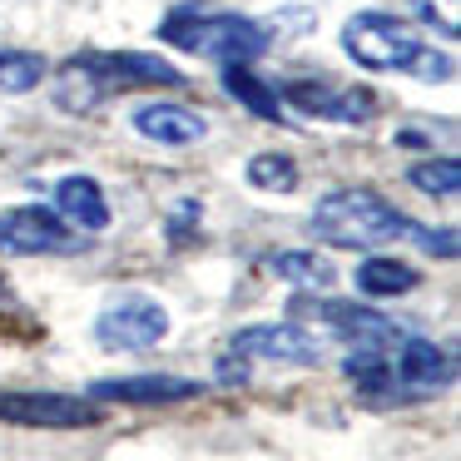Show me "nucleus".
<instances>
[{
  "mask_svg": "<svg viewBox=\"0 0 461 461\" xmlns=\"http://www.w3.org/2000/svg\"><path fill=\"white\" fill-rule=\"evenodd\" d=\"M392 377L407 392H437L451 382V357H447V348H437L427 338H407L397 362H392Z\"/></svg>",
  "mask_w": 461,
  "mask_h": 461,
  "instance_id": "9b49d317",
  "label": "nucleus"
},
{
  "mask_svg": "<svg viewBox=\"0 0 461 461\" xmlns=\"http://www.w3.org/2000/svg\"><path fill=\"white\" fill-rule=\"evenodd\" d=\"M134 130L159 144H199L209 134V124H203V114L184 110V104H144V110H134Z\"/></svg>",
  "mask_w": 461,
  "mask_h": 461,
  "instance_id": "4468645a",
  "label": "nucleus"
},
{
  "mask_svg": "<svg viewBox=\"0 0 461 461\" xmlns=\"http://www.w3.org/2000/svg\"><path fill=\"white\" fill-rule=\"evenodd\" d=\"M268 268L278 273V278L298 283V288H328L332 283V263L318 258V253H278Z\"/></svg>",
  "mask_w": 461,
  "mask_h": 461,
  "instance_id": "a211bd4d",
  "label": "nucleus"
},
{
  "mask_svg": "<svg viewBox=\"0 0 461 461\" xmlns=\"http://www.w3.org/2000/svg\"><path fill=\"white\" fill-rule=\"evenodd\" d=\"M407 70H417V80H451V60L437 50H427V45L417 50V60H411Z\"/></svg>",
  "mask_w": 461,
  "mask_h": 461,
  "instance_id": "5701e85b",
  "label": "nucleus"
},
{
  "mask_svg": "<svg viewBox=\"0 0 461 461\" xmlns=\"http://www.w3.org/2000/svg\"><path fill=\"white\" fill-rule=\"evenodd\" d=\"M407 233H411V239H417L427 253H437V258H456V233H451V229L431 233V229H417V223H407Z\"/></svg>",
  "mask_w": 461,
  "mask_h": 461,
  "instance_id": "4be33fe9",
  "label": "nucleus"
},
{
  "mask_svg": "<svg viewBox=\"0 0 461 461\" xmlns=\"http://www.w3.org/2000/svg\"><path fill=\"white\" fill-rule=\"evenodd\" d=\"M407 179L417 184L421 194H431V199H456V189H461V164H456V159H427V164H417Z\"/></svg>",
  "mask_w": 461,
  "mask_h": 461,
  "instance_id": "aec40b11",
  "label": "nucleus"
},
{
  "mask_svg": "<svg viewBox=\"0 0 461 461\" xmlns=\"http://www.w3.org/2000/svg\"><path fill=\"white\" fill-rule=\"evenodd\" d=\"M283 95H288L298 110L322 114V120H342V124H362V120H367V110H372V95H362V90H328V85H308V80L288 85Z\"/></svg>",
  "mask_w": 461,
  "mask_h": 461,
  "instance_id": "ddd939ff",
  "label": "nucleus"
},
{
  "mask_svg": "<svg viewBox=\"0 0 461 461\" xmlns=\"http://www.w3.org/2000/svg\"><path fill=\"white\" fill-rule=\"evenodd\" d=\"M95 338H100L110 352H144V348H154V342L169 338V312H164L154 298H144V293H130V298L110 303V308L100 312Z\"/></svg>",
  "mask_w": 461,
  "mask_h": 461,
  "instance_id": "39448f33",
  "label": "nucleus"
},
{
  "mask_svg": "<svg viewBox=\"0 0 461 461\" xmlns=\"http://www.w3.org/2000/svg\"><path fill=\"white\" fill-rule=\"evenodd\" d=\"M249 184L253 189H268V194H288L298 184V169H293L288 154H253L249 159Z\"/></svg>",
  "mask_w": 461,
  "mask_h": 461,
  "instance_id": "6ab92c4d",
  "label": "nucleus"
},
{
  "mask_svg": "<svg viewBox=\"0 0 461 461\" xmlns=\"http://www.w3.org/2000/svg\"><path fill=\"white\" fill-rule=\"evenodd\" d=\"M318 312H322V322H328L338 338L352 342V348L387 352L392 342L402 338V328L392 318H382V312H372V308H357V303H318Z\"/></svg>",
  "mask_w": 461,
  "mask_h": 461,
  "instance_id": "9d476101",
  "label": "nucleus"
},
{
  "mask_svg": "<svg viewBox=\"0 0 461 461\" xmlns=\"http://www.w3.org/2000/svg\"><path fill=\"white\" fill-rule=\"evenodd\" d=\"M233 352L283 362V367H318L322 362V342L308 328H293V322H253V328L233 332Z\"/></svg>",
  "mask_w": 461,
  "mask_h": 461,
  "instance_id": "6e6552de",
  "label": "nucleus"
},
{
  "mask_svg": "<svg viewBox=\"0 0 461 461\" xmlns=\"http://www.w3.org/2000/svg\"><path fill=\"white\" fill-rule=\"evenodd\" d=\"M140 85H184V75L159 55H80L55 75V100L70 114H90L100 100Z\"/></svg>",
  "mask_w": 461,
  "mask_h": 461,
  "instance_id": "f257e3e1",
  "label": "nucleus"
},
{
  "mask_svg": "<svg viewBox=\"0 0 461 461\" xmlns=\"http://www.w3.org/2000/svg\"><path fill=\"white\" fill-rule=\"evenodd\" d=\"M342 45H348V55L357 65H367V70H407L421 50L417 35H411L397 15H382V11H367V15H357V21H348Z\"/></svg>",
  "mask_w": 461,
  "mask_h": 461,
  "instance_id": "20e7f679",
  "label": "nucleus"
},
{
  "mask_svg": "<svg viewBox=\"0 0 461 461\" xmlns=\"http://www.w3.org/2000/svg\"><path fill=\"white\" fill-rule=\"evenodd\" d=\"M55 213L80 233H100L110 223V203H104L100 184L85 179V174H70V179L55 184Z\"/></svg>",
  "mask_w": 461,
  "mask_h": 461,
  "instance_id": "f8f14e48",
  "label": "nucleus"
},
{
  "mask_svg": "<svg viewBox=\"0 0 461 461\" xmlns=\"http://www.w3.org/2000/svg\"><path fill=\"white\" fill-rule=\"evenodd\" d=\"M0 421H15V427H95L100 407L80 397H65V392H0Z\"/></svg>",
  "mask_w": 461,
  "mask_h": 461,
  "instance_id": "0eeeda50",
  "label": "nucleus"
},
{
  "mask_svg": "<svg viewBox=\"0 0 461 461\" xmlns=\"http://www.w3.org/2000/svg\"><path fill=\"white\" fill-rule=\"evenodd\" d=\"M80 233L55 209L25 203V209H0V253H75Z\"/></svg>",
  "mask_w": 461,
  "mask_h": 461,
  "instance_id": "423d86ee",
  "label": "nucleus"
},
{
  "mask_svg": "<svg viewBox=\"0 0 461 461\" xmlns=\"http://www.w3.org/2000/svg\"><path fill=\"white\" fill-rule=\"evenodd\" d=\"M219 382H249V357H239V352L223 357L219 362Z\"/></svg>",
  "mask_w": 461,
  "mask_h": 461,
  "instance_id": "b1692460",
  "label": "nucleus"
},
{
  "mask_svg": "<svg viewBox=\"0 0 461 461\" xmlns=\"http://www.w3.org/2000/svg\"><path fill=\"white\" fill-rule=\"evenodd\" d=\"M45 80V60L31 50H0V95H25Z\"/></svg>",
  "mask_w": 461,
  "mask_h": 461,
  "instance_id": "f3484780",
  "label": "nucleus"
},
{
  "mask_svg": "<svg viewBox=\"0 0 461 461\" xmlns=\"http://www.w3.org/2000/svg\"><path fill=\"white\" fill-rule=\"evenodd\" d=\"M421 283V273L402 258H362L357 263V288L367 298H402Z\"/></svg>",
  "mask_w": 461,
  "mask_h": 461,
  "instance_id": "2eb2a0df",
  "label": "nucleus"
},
{
  "mask_svg": "<svg viewBox=\"0 0 461 461\" xmlns=\"http://www.w3.org/2000/svg\"><path fill=\"white\" fill-rule=\"evenodd\" d=\"M223 90L239 104H249V114H258V120H283V95L263 85L249 65H223Z\"/></svg>",
  "mask_w": 461,
  "mask_h": 461,
  "instance_id": "dca6fc26",
  "label": "nucleus"
},
{
  "mask_svg": "<svg viewBox=\"0 0 461 461\" xmlns=\"http://www.w3.org/2000/svg\"><path fill=\"white\" fill-rule=\"evenodd\" d=\"M411 11H417L421 25H431L437 35L461 31V0H411Z\"/></svg>",
  "mask_w": 461,
  "mask_h": 461,
  "instance_id": "412c9836",
  "label": "nucleus"
},
{
  "mask_svg": "<svg viewBox=\"0 0 461 461\" xmlns=\"http://www.w3.org/2000/svg\"><path fill=\"white\" fill-rule=\"evenodd\" d=\"M159 41H169L174 50L219 60V65H249L268 50V31L258 21H243V15H229V11H209V5H179L159 25Z\"/></svg>",
  "mask_w": 461,
  "mask_h": 461,
  "instance_id": "f03ea898",
  "label": "nucleus"
},
{
  "mask_svg": "<svg viewBox=\"0 0 461 461\" xmlns=\"http://www.w3.org/2000/svg\"><path fill=\"white\" fill-rule=\"evenodd\" d=\"M312 229L332 249H377V243H392L397 233H407V219L367 189H338L318 199Z\"/></svg>",
  "mask_w": 461,
  "mask_h": 461,
  "instance_id": "7ed1b4c3",
  "label": "nucleus"
},
{
  "mask_svg": "<svg viewBox=\"0 0 461 461\" xmlns=\"http://www.w3.org/2000/svg\"><path fill=\"white\" fill-rule=\"evenodd\" d=\"M194 377H169V372H144V377H110L95 382L90 397L95 402H124V407H164V402H189L199 397Z\"/></svg>",
  "mask_w": 461,
  "mask_h": 461,
  "instance_id": "1a4fd4ad",
  "label": "nucleus"
}]
</instances>
